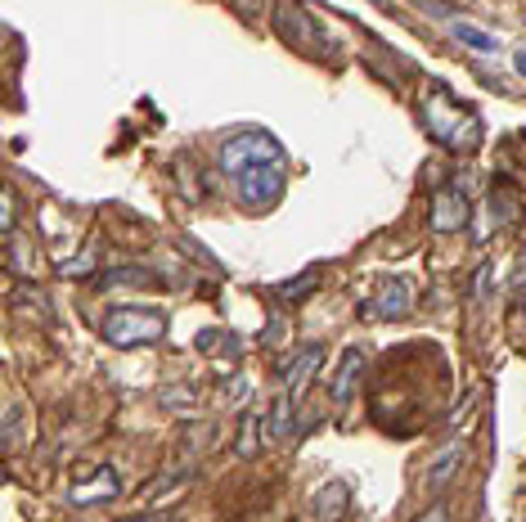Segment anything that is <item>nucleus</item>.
Instances as JSON below:
<instances>
[{
  "label": "nucleus",
  "instance_id": "1",
  "mask_svg": "<svg viewBox=\"0 0 526 522\" xmlns=\"http://www.w3.org/2000/svg\"><path fill=\"white\" fill-rule=\"evenodd\" d=\"M220 171L229 176L234 194L266 212L284 198V185H289V153L284 144L271 135V131H238L220 144Z\"/></svg>",
  "mask_w": 526,
  "mask_h": 522
},
{
  "label": "nucleus",
  "instance_id": "2",
  "mask_svg": "<svg viewBox=\"0 0 526 522\" xmlns=\"http://www.w3.org/2000/svg\"><path fill=\"white\" fill-rule=\"evenodd\" d=\"M423 122L427 131L445 144V149H459V153H472L481 144V117L472 109H463L445 86H432L427 100H423Z\"/></svg>",
  "mask_w": 526,
  "mask_h": 522
},
{
  "label": "nucleus",
  "instance_id": "3",
  "mask_svg": "<svg viewBox=\"0 0 526 522\" xmlns=\"http://www.w3.org/2000/svg\"><path fill=\"white\" fill-rule=\"evenodd\" d=\"M104 343L113 347H140V343H158L167 334V311L158 307H113L99 320Z\"/></svg>",
  "mask_w": 526,
  "mask_h": 522
},
{
  "label": "nucleus",
  "instance_id": "4",
  "mask_svg": "<svg viewBox=\"0 0 526 522\" xmlns=\"http://www.w3.org/2000/svg\"><path fill=\"white\" fill-rule=\"evenodd\" d=\"M320 374V347H306L289 370H284V396L275 401V414H271V437H289L293 432V414L311 387V378Z\"/></svg>",
  "mask_w": 526,
  "mask_h": 522
},
{
  "label": "nucleus",
  "instance_id": "5",
  "mask_svg": "<svg viewBox=\"0 0 526 522\" xmlns=\"http://www.w3.org/2000/svg\"><path fill=\"white\" fill-rule=\"evenodd\" d=\"M410 307H414L410 280H405V275H392V280L378 284L374 298H365L360 316H365V320H401V316H410Z\"/></svg>",
  "mask_w": 526,
  "mask_h": 522
},
{
  "label": "nucleus",
  "instance_id": "6",
  "mask_svg": "<svg viewBox=\"0 0 526 522\" xmlns=\"http://www.w3.org/2000/svg\"><path fill=\"white\" fill-rule=\"evenodd\" d=\"M427 225H432V234H454V230H463V225H468V194H463L459 185L436 189L432 212H427Z\"/></svg>",
  "mask_w": 526,
  "mask_h": 522
},
{
  "label": "nucleus",
  "instance_id": "7",
  "mask_svg": "<svg viewBox=\"0 0 526 522\" xmlns=\"http://www.w3.org/2000/svg\"><path fill=\"white\" fill-rule=\"evenodd\" d=\"M117 491H122L117 473H113L108 464H95V468H91V482H77V486L68 491V504H77V509L108 504V500H117Z\"/></svg>",
  "mask_w": 526,
  "mask_h": 522
},
{
  "label": "nucleus",
  "instance_id": "8",
  "mask_svg": "<svg viewBox=\"0 0 526 522\" xmlns=\"http://www.w3.org/2000/svg\"><path fill=\"white\" fill-rule=\"evenodd\" d=\"M360 370H365V347H347L342 361H338V370H333V378H329V396H333L338 405L351 396V383L360 378Z\"/></svg>",
  "mask_w": 526,
  "mask_h": 522
},
{
  "label": "nucleus",
  "instance_id": "9",
  "mask_svg": "<svg viewBox=\"0 0 526 522\" xmlns=\"http://www.w3.org/2000/svg\"><path fill=\"white\" fill-rule=\"evenodd\" d=\"M459 459H463V446H459V441H454V446H445V450L432 459V468H427V491H441V486L454 477Z\"/></svg>",
  "mask_w": 526,
  "mask_h": 522
},
{
  "label": "nucleus",
  "instance_id": "10",
  "mask_svg": "<svg viewBox=\"0 0 526 522\" xmlns=\"http://www.w3.org/2000/svg\"><path fill=\"white\" fill-rule=\"evenodd\" d=\"M347 504H351V495H347L342 482H329V486L315 491V513L320 518H338V513H347Z\"/></svg>",
  "mask_w": 526,
  "mask_h": 522
},
{
  "label": "nucleus",
  "instance_id": "11",
  "mask_svg": "<svg viewBox=\"0 0 526 522\" xmlns=\"http://www.w3.org/2000/svg\"><path fill=\"white\" fill-rule=\"evenodd\" d=\"M315 275H320V266H306L302 275H293V280H289V284H280L275 293H280L284 302H302V298L315 289Z\"/></svg>",
  "mask_w": 526,
  "mask_h": 522
},
{
  "label": "nucleus",
  "instance_id": "12",
  "mask_svg": "<svg viewBox=\"0 0 526 522\" xmlns=\"http://www.w3.org/2000/svg\"><path fill=\"white\" fill-rule=\"evenodd\" d=\"M450 32H454V41H463V46H472V50H495V46H499L490 32H477L472 23H454Z\"/></svg>",
  "mask_w": 526,
  "mask_h": 522
},
{
  "label": "nucleus",
  "instance_id": "13",
  "mask_svg": "<svg viewBox=\"0 0 526 522\" xmlns=\"http://www.w3.org/2000/svg\"><path fill=\"white\" fill-rule=\"evenodd\" d=\"M104 284H153L149 271H135V266H122V271H108Z\"/></svg>",
  "mask_w": 526,
  "mask_h": 522
},
{
  "label": "nucleus",
  "instance_id": "14",
  "mask_svg": "<svg viewBox=\"0 0 526 522\" xmlns=\"http://www.w3.org/2000/svg\"><path fill=\"white\" fill-rule=\"evenodd\" d=\"M238 455H252L256 450V419H243V432H238Z\"/></svg>",
  "mask_w": 526,
  "mask_h": 522
},
{
  "label": "nucleus",
  "instance_id": "15",
  "mask_svg": "<svg viewBox=\"0 0 526 522\" xmlns=\"http://www.w3.org/2000/svg\"><path fill=\"white\" fill-rule=\"evenodd\" d=\"M517 68H522V77H526V50H522V55H517Z\"/></svg>",
  "mask_w": 526,
  "mask_h": 522
}]
</instances>
